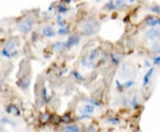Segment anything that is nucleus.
<instances>
[{
  "label": "nucleus",
  "instance_id": "0eeeda50",
  "mask_svg": "<svg viewBox=\"0 0 160 132\" xmlns=\"http://www.w3.org/2000/svg\"><path fill=\"white\" fill-rule=\"evenodd\" d=\"M146 23L150 26H157V25H160V18H154L153 16H149L146 20Z\"/></svg>",
  "mask_w": 160,
  "mask_h": 132
},
{
  "label": "nucleus",
  "instance_id": "aec40b11",
  "mask_svg": "<svg viewBox=\"0 0 160 132\" xmlns=\"http://www.w3.org/2000/svg\"><path fill=\"white\" fill-rule=\"evenodd\" d=\"M58 12L59 13H66L68 12V8H67L66 6L64 5H60L58 6Z\"/></svg>",
  "mask_w": 160,
  "mask_h": 132
},
{
  "label": "nucleus",
  "instance_id": "4468645a",
  "mask_svg": "<svg viewBox=\"0 0 160 132\" xmlns=\"http://www.w3.org/2000/svg\"><path fill=\"white\" fill-rule=\"evenodd\" d=\"M14 47H15V42L13 41V40H9V41H7V43L6 44L5 48L9 50V51H14Z\"/></svg>",
  "mask_w": 160,
  "mask_h": 132
},
{
  "label": "nucleus",
  "instance_id": "2eb2a0df",
  "mask_svg": "<svg viewBox=\"0 0 160 132\" xmlns=\"http://www.w3.org/2000/svg\"><path fill=\"white\" fill-rule=\"evenodd\" d=\"M110 60H111V62H112V63L115 64V65H117L119 61H120V58H119L118 55H116L115 53H112L110 55Z\"/></svg>",
  "mask_w": 160,
  "mask_h": 132
},
{
  "label": "nucleus",
  "instance_id": "c756f323",
  "mask_svg": "<svg viewBox=\"0 0 160 132\" xmlns=\"http://www.w3.org/2000/svg\"><path fill=\"white\" fill-rule=\"evenodd\" d=\"M125 3L123 2V1H117V2L115 3L116 6H123V5H124Z\"/></svg>",
  "mask_w": 160,
  "mask_h": 132
},
{
  "label": "nucleus",
  "instance_id": "39448f33",
  "mask_svg": "<svg viewBox=\"0 0 160 132\" xmlns=\"http://www.w3.org/2000/svg\"><path fill=\"white\" fill-rule=\"evenodd\" d=\"M153 72H154V69L150 68L147 72H146V74L144 75V77H143V82H142L143 87H146L147 85H149V81H150V79H151V77H152Z\"/></svg>",
  "mask_w": 160,
  "mask_h": 132
},
{
  "label": "nucleus",
  "instance_id": "ddd939ff",
  "mask_svg": "<svg viewBox=\"0 0 160 132\" xmlns=\"http://www.w3.org/2000/svg\"><path fill=\"white\" fill-rule=\"evenodd\" d=\"M64 47H65V42H56V43H54L53 45V50L56 52L60 51V49L63 48Z\"/></svg>",
  "mask_w": 160,
  "mask_h": 132
},
{
  "label": "nucleus",
  "instance_id": "6ab92c4d",
  "mask_svg": "<svg viewBox=\"0 0 160 132\" xmlns=\"http://www.w3.org/2000/svg\"><path fill=\"white\" fill-rule=\"evenodd\" d=\"M115 84H116V87H117V89L119 91V92H122V91L124 90V85L121 83V82L118 80V79H116Z\"/></svg>",
  "mask_w": 160,
  "mask_h": 132
},
{
  "label": "nucleus",
  "instance_id": "6e6552de",
  "mask_svg": "<svg viewBox=\"0 0 160 132\" xmlns=\"http://www.w3.org/2000/svg\"><path fill=\"white\" fill-rule=\"evenodd\" d=\"M94 106L92 105V104H85V106H84L83 108H82L81 112L83 113V114H86V115H89V114H92V113H94Z\"/></svg>",
  "mask_w": 160,
  "mask_h": 132
},
{
  "label": "nucleus",
  "instance_id": "f257e3e1",
  "mask_svg": "<svg viewBox=\"0 0 160 132\" xmlns=\"http://www.w3.org/2000/svg\"><path fill=\"white\" fill-rule=\"evenodd\" d=\"M79 41H80V37L79 36H77V35H75V36H70L69 37L67 41L65 42V47L70 48V47H75V46H77V44L79 43Z\"/></svg>",
  "mask_w": 160,
  "mask_h": 132
},
{
  "label": "nucleus",
  "instance_id": "f3484780",
  "mask_svg": "<svg viewBox=\"0 0 160 132\" xmlns=\"http://www.w3.org/2000/svg\"><path fill=\"white\" fill-rule=\"evenodd\" d=\"M97 55H98V51H97V50H92V51L91 52L90 55H89L88 61H89V62H92V61H93L94 59L97 57Z\"/></svg>",
  "mask_w": 160,
  "mask_h": 132
},
{
  "label": "nucleus",
  "instance_id": "1a4fd4ad",
  "mask_svg": "<svg viewBox=\"0 0 160 132\" xmlns=\"http://www.w3.org/2000/svg\"><path fill=\"white\" fill-rule=\"evenodd\" d=\"M18 85H19L20 87H21V89H28V87H29V85H30V79L28 77L24 78L23 79H21V81L20 82V83H18Z\"/></svg>",
  "mask_w": 160,
  "mask_h": 132
},
{
  "label": "nucleus",
  "instance_id": "393cba45",
  "mask_svg": "<svg viewBox=\"0 0 160 132\" xmlns=\"http://www.w3.org/2000/svg\"><path fill=\"white\" fill-rule=\"evenodd\" d=\"M134 85V81L133 79H128V80L125 81V83H124V87H126V89H129V87H133Z\"/></svg>",
  "mask_w": 160,
  "mask_h": 132
},
{
  "label": "nucleus",
  "instance_id": "a878e982",
  "mask_svg": "<svg viewBox=\"0 0 160 132\" xmlns=\"http://www.w3.org/2000/svg\"><path fill=\"white\" fill-rule=\"evenodd\" d=\"M108 122H109V124H112V125H117L119 123V121L117 119V118L112 117V118H109V119L108 120Z\"/></svg>",
  "mask_w": 160,
  "mask_h": 132
},
{
  "label": "nucleus",
  "instance_id": "7ed1b4c3",
  "mask_svg": "<svg viewBox=\"0 0 160 132\" xmlns=\"http://www.w3.org/2000/svg\"><path fill=\"white\" fill-rule=\"evenodd\" d=\"M160 35V31L156 29H150L148 31H146L145 36L149 39H155Z\"/></svg>",
  "mask_w": 160,
  "mask_h": 132
},
{
  "label": "nucleus",
  "instance_id": "a211bd4d",
  "mask_svg": "<svg viewBox=\"0 0 160 132\" xmlns=\"http://www.w3.org/2000/svg\"><path fill=\"white\" fill-rule=\"evenodd\" d=\"M13 111H14L15 113H16V112H17V113L20 114V112H19V110H18V108L16 107L15 105H13V104H12V105L8 106V108L6 109V112H7L8 113H13Z\"/></svg>",
  "mask_w": 160,
  "mask_h": 132
},
{
  "label": "nucleus",
  "instance_id": "b1692460",
  "mask_svg": "<svg viewBox=\"0 0 160 132\" xmlns=\"http://www.w3.org/2000/svg\"><path fill=\"white\" fill-rule=\"evenodd\" d=\"M129 104H130L133 107H134V108L137 107V106H138V99H137V97H136V96H134V97H133L132 99L130 100V103H129Z\"/></svg>",
  "mask_w": 160,
  "mask_h": 132
},
{
  "label": "nucleus",
  "instance_id": "5701e85b",
  "mask_svg": "<svg viewBox=\"0 0 160 132\" xmlns=\"http://www.w3.org/2000/svg\"><path fill=\"white\" fill-rule=\"evenodd\" d=\"M106 7L109 10H115L116 8H117V6H116L115 3H114L113 1H109V2L106 5Z\"/></svg>",
  "mask_w": 160,
  "mask_h": 132
},
{
  "label": "nucleus",
  "instance_id": "9b49d317",
  "mask_svg": "<svg viewBox=\"0 0 160 132\" xmlns=\"http://www.w3.org/2000/svg\"><path fill=\"white\" fill-rule=\"evenodd\" d=\"M64 132H80V128L77 125H69L64 128Z\"/></svg>",
  "mask_w": 160,
  "mask_h": 132
},
{
  "label": "nucleus",
  "instance_id": "423d86ee",
  "mask_svg": "<svg viewBox=\"0 0 160 132\" xmlns=\"http://www.w3.org/2000/svg\"><path fill=\"white\" fill-rule=\"evenodd\" d=\"M82 29H83L84 33H85V35H87V36H90V35H92V33H93V31H94L93 26H92V24H91L90 23H85V24L83 25Z\"/></svg>",
  "mask_w": 160,
  "mask_h": 132
},
{
  "label": "nucleus",
  "instance_id": "9d476101",
  "mask_svg": "<svg viewBox=\"0 0 160 132\" xmlns=\"http://www.w3.org/2000/svg\"><path fill=\"white\" fill-rule=\"evenodd\" d=\"M16 54H17V52L15 51V50L14 51H9V50H7L6 48L2 49V51H1V55L5 57H7V58H11V57L14 56Z\"/></svg>",
  "mask_w": 160,
  "mask_h": 132
},
{
  "label": "nucleus",
  "instance_id": "f03ea898",
  "mask_svg": "<svg viewBox=\"0 0 160 132\" xmlns=\"http://www.w3.org/2000/svg\"><path fill=\"white\" fill-rule=\"evenodd\" d=\"M32 25H33V23L30 21H24L21 23H20L19 30L23 33H28V32H29L31 30Z\"/></svg>",
  "mask_w": 160,
  "mask_h": 132
},
{
  "label": "nucleus",
  "instance_id": "cd10ccee",
  "mask_svg": "<svg viewBox=\"0 0 160 132\" xmlns=\"http://www.w3.org/2000/svg\"><path fill=\"white\" fill-rule=\"evenodd\" d=\"M150 11H152L153 13H159L160 14V6H152L150 7Z\"/></svg>",
  "mask_w": 160,
  "mask_h": 132
},
{
  "label": "nucleus",
  "instance_id": "dca6fc26",
  "mask_svg": "<svg viewBox=\"0 0 160 132\" xmlns=\"http://www.w3.org/2000/svg\"><path fill=\"white\" fill-rule=\"evenodd\" d=\"M72 76H73L76 79H77V80H84V79H85L84 76L79 72H77V71H73V72H72Z\"/></svg>",
  "mask_w": 160,
  "mask_h": 132
},
{
  "label": "nucleus",
  "instance_id": "412c9836",
  "mask_svg": "<svg viewBox=\"0 0 160 132\" xmlns=\"http://www.w3.org/2000/svg\"><path fill=\"white\" fill-rule=\"evenodd\" d=\"M57 24H58L60 28H64V26H65V23H64V21L62 20L61 15H58V16H57Z\"/></svg>",
  "mask_w": 160,
  "mask_h": 132
},
{
  "label": "nucleus",
  "instance_id": "4be33fe9",
  "mask_svg": "<svg viewBox=\"0 0 160 132\" xmlns=\"http://www.w3.org/2000/svg\"><path fill=\"white\" fill-rule=\"evenodd\" d=\"M69 28H60V29H59L58 30V34H60V35H66V34H68L69 33Z\"/></svg>",
  "mask_w": 160,
  "mask_h": 132
},
{
  "label": "nucleus",
  "instance_id": "bb28decb",
  "mask_svg": "<svg viewBox=\"0 0 160 132\" xmlns=\"http://www.w3.org/2000/svg\"><path fill=\"white\" fill-rule=\"evenodd\" d=\"M88 101L89 103H90V104H92V105H93L94 107H96V106H100L101 105V104L98 102V101H96V100H94V99H88ZM86 101V102H87Z\"/></svg>",
  "mask_w": 160,
  "mask_h": 132
},
{
  "label": "nucleus",
  "instance_id": "f8f14e48",
  "mask_svg": "<svg viewBox=\"0 0 160 132\" xmlns=\"http://www.w3.org/2000/svg\"><path fill=\"white\" fill-rule=\"evenodd\" d=\"M41 98H42V101H43L44 104L48 102V94H47V89L45 87H44L43 89H42Z\"/></svg>",
  "mask_w": 160,
  "mask_h": 132
},
{
  "label": "nucleus",
  "instance_id": "c85d7f7f",
  "mask_svg": "<svg viewBox=\"0 0 160 132\" xmlns=\"http://www.w3.org/2000/svg\"><path fill=\"white\" fill-rule=\"evenodd\" d=\"M153 62H154L155 64H158V65H159L160 64V55L155 57V58L153 59Z\"/></svg>",
  "mask_w": 160,
  "mask_h": 132
},
{
  "label": "nucleus",
  "instance_id": "20e7f679",
  "mask_svg": "<svg viewBox=\"0 0 160 132\" xmlns=\"http://www.w3.org/2000/svg\"><path fill=\"white\" fill-rule=\"evenodd\" d=\"M42 32H43V34L45 35V37H47V38H53V37H54L55 34H56L55 30H53V28L51 26L44 27L43 30H42Z\"/></svg>",
  "mask_w": 160,
  "mask_h": 132
}]
</instances>
